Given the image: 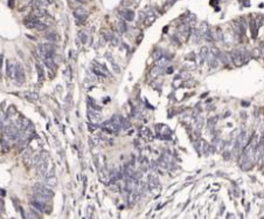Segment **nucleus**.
Segmentation results:
<instances>
[{"mask_svg": "<svg viewBox=\"0 0 264 219\" xmlns=\"http://www.w3.org/2000/svg\"><path fill=\"white\" fill-rule=\"evenodd\" d=\"M231 59H233L235 66L240 67L249 61V54L246 51H234L231 53Z\"/></svg>", "mask_w": 264, "mask_h": 219, "instance_id": "obj_1", "label": "nucleus"}, {"mask_svg": "<svg viewBox=\"0 0 264 219\" xmlns=\"http://www.w3.org/2000/svg\"><path fill=\"white\" fill-rule=\"evenodd\" d=\"M25 25H26L28 28L36 29V31H44V29H47V27H48L47 24L42 22L40 19H38V18H35V16H33V18H30V19H26V20H25Z\"/></svg>", "mask_w": 264, "mask_h": 219, "instance_id": "obj_2", "label": "nucleus"}, {"mask_svg": "<svg viewBox=\"0 0 264 219\" xmlns=\"http://www.w3.org/2000/svg\"><path fill=\"white\" fill-rule=\"evenodd\" d=\"M34 192H35V193H38V194H42V196L49 197V198H52V197L54 196V193H53V191L50 190V188L42 186V185H38V186H35Z\"/></svg>", "mask_w": 264, "mask_h": 219, "instance_id": "obj_3", "label": "nucleus"}, {"mask_svg": "<svg viewBox=\"0 0 264 219\" xmlns=\"http://www.w3.org/2000/svg\"><path fill=\"white\" fill-rule=\"evenodd\" d=\"M248 139H247V134L246 133H242V134H240L238 137H237L236 139V150H242V149H244V147L247 145V142Z\"/></svg>", "mask_w": 264, "mask_h": 219, "instance_id": "obj_4", "label": "nucleus"}, {"mask_svg": "<svg viewBox=\"0 0 264 219\" xmlns=\"http://www.w3.org/2000/svg\"><path fill=\"white\" fill-rule=\"evenodd\" d=\"M88 116H89V120L91 123H97L101 121V114L97 111V108L94 110L92 108H89L88 110Z\"/></svg>", "mask_w": 264, "mask_h": 219, "instance_id": "obj_5", "label": "nucleus"}, {"mask_svg": "<svg viewBox=\"0 0 264 219\" xmlns=\"http://www.w3.org/2000/svg\"><path fill=\"white\" fill-rule=\"evenodd\" d=\"M14 79L18 81V82H24L25 81V73H24V69L20 65H16L15 66V73H14Z\"/></svg>", "mask_w": 264, "mask_h": 219, "instance_id": "obj_6", "label": "nucleus"}, {"mask_svg": "<svg viewBox=\"0 0 264 219\" xmlns=\"http://www.w3.org/2000/svg\"><path fill=\"white\" fill-rule=\"evenodd\" d=\"M140 134H141V136H143V138H144L145 141H151L153 138L151 130H150L149 128H146V127H143V128L140 129Z\"/></svg>", "mask_w": 264, "mask_h": 219, "instance_id": "obj_7", "label": "nucleus"}, {"mask_svg": "<svg viewBox=\"0 0 264 219\" xmlns=\"http://www.w3.org/2000/svg\"><path fill=\"white\" fill-rule=\"evenodd\" d=\"M122 16H123V19L126 20V21H132L133 19H135V13H133V11H130V10H124V11H122Z\"/></svg>", "mask_w": 264, "mask_h": 219, "instance_id": "obj_8", "label": "nucleus"}, {"mask_svg": "<svg viewBox=\"0 0 264 219\" xmlns=\"http://www.w3.org/2000/svg\"><path fill=\"white\" fill-rule=\"evenodd\" d=\"M154 20H155V15H154V14H152V13L145 14L144 20H143V24H144L145 26H150V25L152 24Z\"/></svg>", "mask_w": 264, "mask_h": 219, "instance_id": "obj_9", "label": "nucleus"}, {"mask_svg": "<svg viewBox=\"0 0 264 219\" xmlns=\"http://www.w3.org/2000/svg\"><path fill=\"white\" fill-rule=\"evenodd\" d=\"M95 73L97 74V75H109V72H108V69H105L104 67H102V66H96L95 67Z\"/></svg>", "mask_w": 264, "mask_h": 219, "instance_id": "obj_10", "label": "nucleus"}, {"mask_svg": "<svg viewBox=\"0 0 264 219\" xmlns=\"http://www.w3.org/2000/svg\"><path fill=\"white\" fill-rule=\"evenodd\" d=\"M208 49H207V47H202L201 49H200V62L202 63L203 62V60L208 56Z\"/></svg>", "mask_w": 264, "mask_h": 219, "instance_id": "obj_11", "label": "nucleus"}, {"mask_svg": "<svg viewBox=\"0 0 264 219\" xmlns=\"http://www.w3.org/2000/svg\"><path fill=\"white\" fill-rule=\"evenodd\" d=\"M167 63H168V60L166 57H163V56H160L159 60L157 61V66H159V67H165Z\"/></svg>", "mask_w": 264, "mask_h": 219, "instance_id": "obj_12", "label": "nucleus"}, {"mask_svg": "<svg viewBox=\"0 0 264 219\" xmlns=\"http://www.w3.org/2000/svg\"><path fill=\"white\" fill-rule=\"evenodd\" d=\"M158 184H159V182H158L157 176L151 175V176H150V185H151V186H157Z\"/></svg>", "mask_w": 264, "mask_h": 219, "instance_id": "obj_13", "label": "nucleus"}, {"mask_svg": "<svg viewBox=\"0 0 264 219\" xmlns=\"http://www.w3.org/2000/svg\"><path fill=\"white\" fill-rule=\"evenodd\" d=\"M47 184L52 188V186H55L56 184H57V182H56V178L55 177H48L47 178Z\"/></svg>", "mask_w": 264, "mask_h": 219, "instance_id": "obj_14", "label": "nucleus"}, {"mask_svg": "<svg viewBox=\"0 0 264 219\" xmlns=\"http://www.w3.org/2000/svg\"><path fill=\"white\" fill-rule=\"evenodd\" d=\"M75 14L80 19H85V16H87V12L84 10H77V12H75Z\"/></svg>", "mask_w": 264, "mask_h": 219, "instance_id": "obj_15", "label": "nucleus"}, {"mask_svg": "<svg viewBox=\"0 0 264 219\" xmlns=\"http://www.w3.org/2000/svg\"><path fill=\"white\" fill-rule=\"evenodd\" d=\"M118 29H119L121 33H123L124 31H126V26L124 21H119V22H118Z\"/></svg>", "mask_w": 264, "mask_h": 219, "instance_id": "obj_16", "label": "nucleus"}, {"mask_svg": "<svg viewBox=\"0 0 264 219\" xmlns=\"http://www.w3.org/2000/svg\"><path fill=\"white\" fill-rule=\"evenodd\" d=\"M47 38H49L48 40H50V38H53V41H55L56 39H57V35L54 34V33H48V34H47Z\"/></svg>", "mask_w": 264, "mask_h": 219, "instance_id": "obj_17", "label": "nucleus"}]
</instances>
